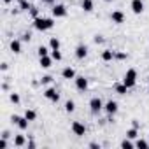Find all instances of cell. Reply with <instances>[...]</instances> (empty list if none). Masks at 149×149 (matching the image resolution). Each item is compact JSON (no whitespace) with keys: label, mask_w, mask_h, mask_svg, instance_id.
I'll list each match as a JSON object with an SVG mask.
<instances>
[{"label":"cell","mask_w":149,"mask_h":149,"mask_svg":"<svg viewBox=\"0 0 149 149\" xmlns=\"http://www.w3.org/2000/svg\"><path fill=\"white\" fill-rule=\"evenodd\" d=\"M9 137H11V133H9L7 130H4V132H2V139H9Z\"/></svg>","instance_id":"37"},{"label":"cell","mask_w":149,"mask_h":149,"mask_svg":"<svg viewBox=\"0 0 149 149\" xmlns=\"http://www.w3.org/2000/svg\"><path fill=\"white\" fill-rule=\"evenodd\" d=\"M104 2H107V4H109V2H114V0H104Z\"/></svg>","instance_id":"42"},{"label":"cell","mask_w":149,"mask_h":149,"mask_svg":"<svg viewBox=\"0 0 149 149\" xmlns=\"http://www.w3.org/2000/svg\"><path fill=\"white\" fill-rule=\"evenodd\" d=\"M30 14H32V18H33V19H35V18H39V9L32 6V9H30Z\"/></svg>","instance_id":"31"},{"label":"cell","mask_w":149,"mask_h":149,"mask_svg":"<svg viewBox=\"0 0 149 149\" xmlns=\"http://www.w3.org/2000/svg\"><path fill=\"white\" fill-rule=\"evenodd\" d=\"M74 81H76V88L79 90V91H86L88 90V79L84 77V76H76V79H74Z\"/></svg>","instance_id":"9"},{"label":"cell","mask_w":149,"mask_h":149,"mask_svg":"<svg viewBox=\"0 0 149 149\" xmlns=\"http://www.w3.org/2000/svg\"><path fill=\"white\" fill-rule=\"evenodd\" d=\"M33 26L39 30V32H46V30H51L54 26V19L53 18H35L33 19Z\"/></svg>","instance_id":"1"},{"label":"cell","mask_w":149,"mask_h":149,"mask_svg":"<svg viewBox=\"0 0 149 149\" xmlns=\"http://www.w3.org/2000/svg\"><path fill=\"white\" fill-rule=\"evenodd\" d=\"M60 46H61V42H60L58 37H51L49 39V47L51 49H60Z\"/></svg>","instance_id":"20"},{"label":"cell","mask_w":149,"mask_h":149,"mask_svg":"<svg viewBox=\"0 0 149 149\" xmlns=\"http://www.w3.org/2000/svg\"><path fill=\"white\" fill-rule=\"evenodd\" d=\"M70 128H72V132L76 133L77 137H83V135H86V126H84L81 121H74Z\"/></svg>","instance_id":"7"},{"label":"cell","mask_w":149,"mask_h":149,"mask_svg":"<svg viewBox=\"0 0 149 149\" xmlns=\"http://www.w3.org/2000/svg\"><path fill=\"white\" fill-rule=\"evenodd\" d=\"M61 76H63V79H76V70L72 67H65L61 70Z\"/></svg>","instance_id":"14"},{"label":"cell","mask_w":149,"mask_h":149,"mask_svg":"<svg viewBox=\"0 0 149 149\" xmlns=\"http://www.w3.org/2000/svg\"><path fill=\"white\" fill-rule=\"evenodd\" d=\"M116 58V51H112V49H104L102 51V60L104 61H112Z\"/></svg>","instance_id":"15"},{"label":"cell","mask_w":149,"mask_h":149,"mask_svg":"<svg viewBox=\"0 0 149 149\" xmlns=\"http://www.w3.org/2000/svg\"><path fill=\"white\" fill-rule=\"evenodd\" d=\"M104 102H102V98H98V97H93L91 100H90V111H91V114H100L102 111H104Z\"/></svg>","instance_id":"3"},{"label":"cell","mask_w":149,"mask_h":149,"mask_svg":"<svg viewBox=\"0 0 149 149\" xmlns=\"http://www.w3.org/2000/svg\"><path fill=\"white\" fill-rule=\"evenodd\" d=\"M118 109H119V107H118V102H116V100H107L105 105H104V111H105L111 118L118 112Z\"/></svg>","instance_id":"6"},{"label":"cell","mask_w":149,"mask_h":149,"mask_svg":"<svg viewBox=\"0 0 149 149\" xmlns=\"http://www.w3.org/2000/svg\"><path fill=\"white\" fill-rule=\"evenodd\" d=\"M123 84H125L128 90H130V88H133V86L137 84V70H135V68L126 70L125 77H123Z\"/></svg>","instance_id":"2"},{"label":"cell","mask_w":149,"mask_h":149,"mask_svg":"<svg viewBox=\"0 0 149 149\" xmlns=\"http://www.w3.org/2000/svg\"><path fill=\"white\" fill-rule=\"evenodd\" d=\"M11 51H13L14 54H19V53H21V40H18V39L11 40Z\"/></svg>","instance_id":"16"},{"label":"cell","mask_w":149,"mask_h":149,"mask_svg":"<svg viewBox=\"0 0 149 149\" xmlns=\"http://www.w3.org/2000/svg\"><path fill=\"white\" fill-rule=\"evenodd\" d=\"M25 144H26V139L23 135H14V146L16 147H23Z\"/></svg>","instance_id":"19"},{"label":"cell","mask_w":149,"mask_h":149,"mask_svg":"<svg viewBox=\"0 0 149 149\" xmlns=\"http://www.w3.org/2000/svg\"><path fill=\"white\" fill-rule=\"evenodd\" d=\"M44 97H46L49 102H53V104H58V100H60V93H58L56 88H47V90L44 91Z\"/></svg>","instance_id":"5"},{"label":"cell","mask_w":149,"mask_h":149,"mask_svg":"<svg viewBox=\"0 0 149 149\" xmlns=\"http://www.w3.org/2000/svg\"><path fill=\"white\" fill-rule=\"evenodd\" d=\"M90 147H91V149H98V147H100V146H98V144H97V142H91V144H90Z\"/></svg>","instance_id":"38"},{"label":"cell","mask_w":149,"mask_h":149,"mask_svg":"<svg viewBox=\"0 0 149 149\" xmlns=\"http://www.w3.org/2000/svg\"><path fill=\"white\" fill-rule=\"evenodd\" d=\"M11 121H13L19 130H26V128H28V123H30L25 116H18V114H14V116L11 118Z\"/></svg>","instance_id":"4"},{"label":"cell","mask_w":149,"mask_h":149,"mask_svg":"<svg viewBox=\"0 0 149 149\" xmlns=\"http://www.w3.org/2000/svg\"><path fill=\"white\" fill-rule=\"evenodd\" d=\"M7 67H9L7 63H2V65H0V68H2V70H7Z\"/></svg>","instance_id":"40"},{"label":"cell","mask_w":149,"mask_h":149,"mask_svg":"<svg viewBox=\"0 0 149 149\" xmlns=\"http://www.w3.org/2000/svg\"><path fill=\"white\" fill-rule=\"evenodd\" d=\"M133 14H142L144 13V2L142 0H132V4H130Z\"/></svg>","instance_id":"11"},{"label":"cell","mask_w":149,"mask_h":149,"mask_svg":"<svg viewBox=\"0 0 149 149\" xmlns=\"http://www.w3.org/2000/svg\"><path fill=\"white\" fill-rule=\"evenodd\" d=\"M65 111H67L68 114L76 111V104H74V100H67V102H65Z\"/></svg>","instance_id":"24"},{"label":"cell","mask_w":149,"mask_h":149,"mask_svg":"<svg viewBox=\"0 0 149 149\" xmlns=\"http://www.w3.org/2000/svg\"><path fill=\"white\" fill-rule=\"evenodd\" d=\"M42 4H46V6H54V0H42Z\"/></svg>","instance_id":"36"},{"label":"cell","mask_w":149,"mask_h":149,"mask_svg":"<svg viewBox=\"0 0 149 149\" xmlns=\"http://www.w3.org/2000/svg\"><path fill=\"white\" fill-rule=\"evenodd\" d=\"M95 42H97V44H102V42H104V37H102V35H95Z\"/></svg>","instance_id":"35"},{"label":"cell","mask_w":149,"mask_h":149,"mask_svg":"<svg viewBox=\"0 0 149 149\" xmlns=\"http://www.w3.org/2000/svg\"><path fill=\"white\" fill-rule=\"evenodd\" d=\"M51 56H53V60H54V61H61V60H63V56H61L60 49H51Z\"/></svg>","instance_id":"25"},{"label":"cell","mask_w":149,"mask_h":149,"mask_svg":"<svg viewBox=\"0 0 149 149\" xmlns=\"http://www.w3.org/2000/svg\"><path fill=\"white\" fill-rule=\"evenodd\" d=\"M9 100H11L13 104H19V102H21V98H19L18 93H11V95H9Z\"/></svg>","instance_id":"29"},{"label":"cell","mask_w":149,"mask_h":149,"mask_svg":"<svg viewBox=\"0 0 149 149\" xmlns=\"http://www.w3.org/2000/svg\"><path fill=\"white\" fill-rule=\"evenodd\" d=\"M133 146H135V144H133V142H132V139H128V137L121 142V149H132Z\"/></svg>","instance_id":"26"},{"label":"cell","mask_w":149,"mask_h":149,"mask_svg":"<svg viewBox=\"0 0 149 149\" xmlns=\"http://www.w3.org/2000/svg\"><path fill=\"white\" fill-rule=\"evenodd\" d=\"M147 79H149V77H147Z\"/></svg>","instance_id":"43"},{"label":"cell","mask_w":149,"mask_h":149,"mask_svg":"<svg viewBox=\"0 0 149 149\" xmlns=\"http://www.w3.org/2000/svg\"><path fill=\"white\" fill-rule=\"evenodd\" d=\"M49 83H53V76H42L40 84H49Z\"/></svg>","instance_id":"30"},{"label":"cell","mask_w":149,"mask_h":149,"mask_svg":"<svg viewBox=\"0 0 149 149\" xmlns=\"http://www.w3.org/2000/svg\"><path fill=\"white\" fill-rule=\"evenodd\" d=\"M126 58H128L126 53H118V51H116V60H126Z\"/></svg>","instance_id":"32"},{"label":"cell","mask_w":149,"mask_h":149,"mask_svg":"<svg viewBox=\"0 0 149 149\" xmlns=\"http://www.w3.org/2000/svg\"><path fill=\"white\" fill-rule=\"evenodd\" d=\"M7 147V139H2L0 140V149H6Z\"/></svg>","instance_id":"34"},{"label":"cell","mask_w":149,"mask_h":149,"mask_svg":"<svg viewBox=\"0 0 149 149\" xmlns=\"http://www.w3.org/2000/svg\"><path fill=\"white\" fill-rule=\"evenodd\" d=\"M111 21L116 23V25H123L125 23V14L121 11H112L111 13Z\"/></svg>","instance_id":"10"},{"label":"cell","mask_w":149,"mask_h":149,"mask_svg":"<svg viewBox=\"0 0 149 149\" xmlns=\"http://www.w3.org/2000/svg\"><path fill=\"white\" fill-rule=\"evenodd\" d=\"M132 126H133V128H139V121H137V119H133V121H132Z\"/></svg>","instance_id":"39"},{"label":"cell","mask_w":149,"mask_h":149,"mask_svg":"<svg viewBox=\"0 0 149 149\" xmlns=\"http://www.w3.org/2000/svg\"><path fill=\"white\" fill-rule=\"evenodd\" d=\"M37 54H39V58L47 56V54H49V47H46V46H39V47H37Z\"/></svg>","instance_id":"23"},{"label":"cell","mask_w":149,"mask_h":149,"mask_svg":"<svg viewBox=\"0 0 149 149\" xmlns=\"http://www.w3.org/2000/svg\"><path fill=\"white\" fill-rule=\"evenodd\" d=\"M114 91H116L118 95H126V93H128V88H126L123 83H119V84L114 86Z\"/></svg>","instance_id":"18"},{"label":"cell","mask_w":149,"mask_h":149,"mask_svg":"<svg viewBox=\"0 0 149 149\" xmlns=\"http://www.w3.org/2000/svg\"><path fill=\"white\" fill-rule=\"evenodd\" d=\"M86 56H88V46L79 44V46L76 47V58H77V60H84Z\"/></svg>","instance_id":"12"},{"label":"cell","mask_w":149,"mask_h":149,"mask_svg":"<svg viewBox=\"0 0 149 149\" xmlns=\"http://www.w3.org/2000/svg\"><path fill=\"white\" fill-rule=\"evenodd\" d=\"M51 13H53L54 18H65V16H67V7H65L63 4H54Z\"/></svg>","instance_id":"8"},{"label":"cell","mask_w":149,"mask_h":149,"mask_svg":"<svg viewBox=\"0 0 149 149\" xmlns=\"http://www.w3.org/2000/svg\"><path fill=\"white\" fill-rule=\"evenodd\" d=\"M135 147H139V149H146V147H149V144H147V140L139 139V140L135 142Z\"/></svg>","instance_id":"27"},{"label":"cell","mask_w":149,"mask_h":149,"mask_svg":"<svg viewBox=\"0 0 149 149\" xmlns=\"http://www.w3.org/2000/svg\"><path fill=\"white\" fill-rule=\"evenodd\" d=\"M126 137H128V139H132V140H133V139H137V137H139V128H133V126H132L130 130H126Z\"/></svg>","instance_id":"22"},{"label":"cell","mask_w":149,"mask_h":149,"mask_svg":"<svg viewBox=\"0 0 149 149\" xmlns=\"http://www.w3.org/2000/svg\"><path fill=\"white\" fill-rule=\"evenodd\" d=\"M13 2V0H4V4H11Z\"/></svg>","instance_id":"41"},{"label":"cell","mask_w":149,"mask_h":149,"mask_svg":"<svg viewBox=\"0 0 149 149\" xmlns=\"http://www.w3.org/2000/svg\"><path fill=\"white\" fill-rule=\"evenodd\" d=\"M19 9H21V11H30L32 6L28 4V0H19Z\"/></svg>","instance_id":"28"},{"label":"cell","mask_w":149,"mask_h":149,"mask_svg":"<svg viewBox=\"0 0 149 149\" xmlns=\"http://www.w3.org/2000/svg\"><path fill=\"white\" fill-rule=\"evenodd\" d=\"M53 61H54L53 56L47 54V56H42V58L39 60V65H40L42 68H51V67H53Z\"/></svg>","instance_id":"13"},{"label":"cell","mask_w":149,"mask_h":149,"mask_svg":"<svg viewBox=\"0 0 149 149\" xmlns=\"http://www.w3.org/2000/svg\"><path fill=\"white\" fill-rule=\"evenodd\" d=\"M93 0H83V2H81V9L84 11V13H91L93 11Z\"/></svg>","instance_id":"17"},{"label":"cell","mask_w":149,"mask_h":149,"mask_svg":"<svg viewBox=\"0 0 149 149\" xmlns=\"http://www.w3.org/2000/svg\"><path fill=\"white\" fill-rule=\"evenodd\" d=\"M25 118H26L28 121H35V119H37V112L32 111V109H26V111H25Z\"/></svg>","instance_id":"21"},{"label":"cell","mask_w":149,"mask_h":149,"mask_svg":"<svg viewBox=\"0 0 149 149\" xmlns=\"http://www.w3.org/2000/svg\"><path fill=\"white\" fill-rule=\"evenodd\" d=\"M30 39H32V35H30V33H28V32H26V33H23V35H21V40H25V42H30Z\"/></svg>","instance_id":"33"}]
</instances>
